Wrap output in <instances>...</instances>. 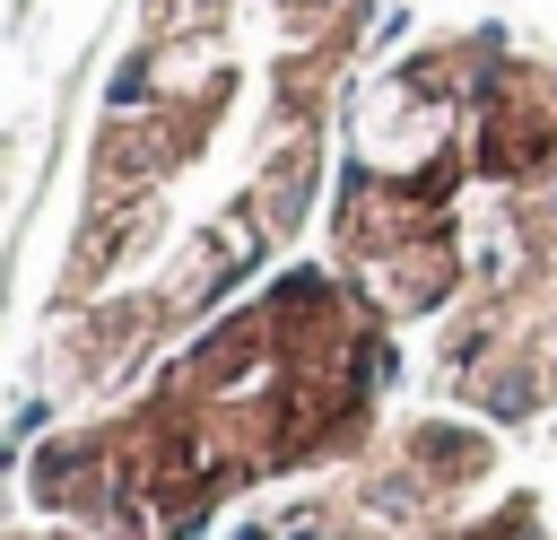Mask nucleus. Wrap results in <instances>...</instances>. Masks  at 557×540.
<instances>
[{
	"mask_svg": "<svg viewBox=\"0 0 557 540\" xmlns=\"http://www.w3.org/2000/svg\"><path fill=\"white\" fill-rule=\"evenodd\" d=\"M548 270H557V244H548Z\"/></svg>",
	"mask_w": 557,
	"mask_h": 540,
	"instance_id": "obj_1",
	"label": "nucleus"
}]
</instances>
